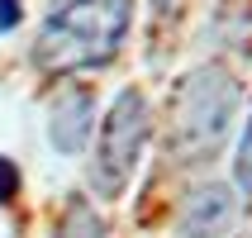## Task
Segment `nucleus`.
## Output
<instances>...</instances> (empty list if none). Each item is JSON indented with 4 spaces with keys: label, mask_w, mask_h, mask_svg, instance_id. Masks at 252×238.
Instances as JSON below:
<instances>
[{
    "label": "nucleus",
    "mask_w": 252,
    "mask_h": 238,
    "mask_svg": "<svg viewBox=\"0 0 252 238\" xmlns=\"http://www.w3.org/2000/svg\"><path fill=\"white\" fill-rule=\"evenodd\" d=\"M238 114V76L228 67H195L171 91L167 119V162L171 167H205L224 148Z\"/></svg>",
    "instance_id": "nucleus-1"
},
{
    "label": "nucleus",
    "mask_w": 252,
    "mask_h": 238,
    "mask_svg": "<svg viewBox=\"0 0 252 238\" xmlns=\"http://www.w3.org/2000/svg\"><path fill=\"white\" fill-rule=\"evenodd\" d=\"M133 19V0H53L33 38V62L48 71L100 67L119 53Z\"/></svg>",
    "instance_id": "nucleus-2"
},
{
    "label": "nucleus",
    "mask_w": 252,
    "mask_h": 238,
    "mask_svg": "<svg viewBox=\"0 0 252 238\" xmlns=\"http://www.w3.org/2000/svg\"><path fill=\"white\" fill-rule=\"evenodd\" d=\"M153 138V105L143 91H119L100 119L95 153H91V191L100 200H119L138 171V157Z\"/></svg>",
    "instance_id": "nucleus-3"
},
{
    "label": "nucleus",
    "mask_w": 252,
    "mask_h": 238,
    "mask_svg": "<svg viewBox=\"0 0 252 238\" xmlns=\"http://www.w3.org/2000/svg\"><path fill=\"white\" fill-rule=\"evenodd\" d=\"M238 224V191L219 181L195 186L190 196L181 200V210L171 219V229L181 238H228Z\"/></svg>",
    "instance_id": "nucleus-4"
},
{
    "label": "nucleus",
    "mask_w": 252,
    "mask_h": 238,
    "mask_svg": "<svg viewBox=\"0 0 252 238\" xmlns=\"http://www.w3.org/2000/svg\"><path fill=\"white\" fill-rule=\"evenodd\" d=\"M91 129H95V96L81 91V86H67L53 100V110H48V138H53V148L57 153H81Z\"/></svg>",
    "instance_id": "nucleus-5"
},
{
    "label": "nucleus",
    "mask_w": 252,
    "mask_h": 238,
    "mask_svg": "<svg viewBox=\"0 0 252 238\" xmlns=\"http://www.w3.org/2000/svg\"><path fill=\"white\" fill-rule=\"evenodd\" d=\"M53 238H110V224H105L86 200H67V210H62V219H57Z\"/></svg>",
    "instance_id": "nucleus-6"
},
{
    "label": "nucleus",
    "mask_w": 252,
    "mask_h": 238,
    "mask_svg": "<svg viewBox=\"0 0 252 238\" xmlns=\"http://www.w3.org/2000/svg\"><path fill=\"white\" fill-rule=\"evenodd\" d=\"M233 186L243 196H252V114L243 124V138H238V157H233Z\"/></svg>",
    "instance_id": "nucleus-7"
},
{
    "label": "nucleus",
    "mask_w": 252,
    "mask_h": 238,
    "mask_svg": "<svg viewBox=\"0 0 252 238\" xmlns=\"http://www.w3.org/2000/svg\"><path fill=\"white\" fill-rule=\"evenodd\" d=\"M14 196H19V167L10 157H0V205H10Z\"/></svg>",
    "instance_id": "nucleus-8"
},
{
    "label": "nucleus",
    "mask_w": 252,
    "mask_h": 238,
    "mask_svg": "<svg viewBox=\"0 0 252 238\" xmlns=\"http://www.w3.org/2000/svg\"><path fill=\"white\" fill-rule=\"evenodd\" d=\"M19 14H24V0H0V34H10L19 24Z\"/></svg>",
    "instance_id": "nucleus-9"
},
{
    "label": "nucleus",
    "mask_w": 252,
    "mask_h": 238,
    "mask_svg": "<svg viewBox=\"0 0 252 238\" xmlns=\"http://www.w3.org/2000/svg\"><path fill=\"white\" fill-rule=\"evenodd\" d=\"M171 5H176V0H153V14H157V19H167V14H171Z\"/></svg>",
    "instance_id": "nucleus-10"
}]
</instances>
